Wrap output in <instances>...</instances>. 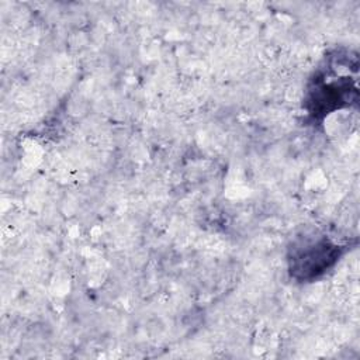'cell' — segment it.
<instances>
[{
	"label": "cell",
	"instance_id": "obj_2",
	"mask_svg": "<svg viewBox=\"0 0 360 360\" xmlns=\"http://www.w3.org/2000/svg\"><path fill=\"white\" fill-rule=\"evenodd\" d=\"M352 77L349 75H342V72L329 73L328 80L321 76L314 82L309 90V103L312 104V112L329 114L330 111L340 108L347 104L350 91L356 89L352 84Z\"/></svg>",
	"mask_w": 360,
	"mask_h": 360
},
{
	"label": "cell",
	"instance_id": "obj_1",
	"mask_svg": "<svg viewBox=\"0 0 360 360\" xmlns=\"http://www.w3.org/2000/svg\"><path fill=\"white\" fill-rule=\"evenodd\" d=\"M342 248L326 236L297 242L288 255V269L294 278L311 281L326 273L340 257Z\"/></svg>",
	"mask_w": 360,
	"mask_h": 360
}]
</instances>
